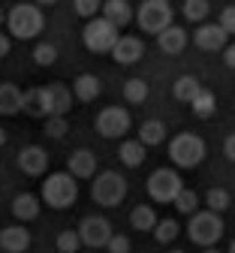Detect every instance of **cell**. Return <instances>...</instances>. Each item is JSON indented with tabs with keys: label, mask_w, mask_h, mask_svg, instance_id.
<instances>
[{
	"label": "cell",
	"mask_w": 235,
	"mask_h": 253,
	"mask_svg": "<svg viewBox=\"0 0 235 253\" xmlns=\"http://www.w3.org/2000/svg\"><path fill=\"white\" fill-rule=\"evenodd\" d=\"M181 187H184V181H181V175L175 169H154L151 178H148V196L154 202L166 205V202L175 199V193Z\"/></svg>",
	"instance_id": "ba28073f"
},
{
	"label": "cell",
	"mask_w": 235,
	"mask_h": 253,
	"mask_svg": "<svg viewBox=\"0 0 235 253\" xmlns=\"http://www.w3.org/2000/svg\"><path fill=\"white\" fill-rule=\"evenodd\" d=\"M57 253H79V247H82V241H79V232L76 229H63L60 235H57Z\"/></svg>",
	"instance_id": "836d02e7"
},
{
	"label": "cell",
	"mask_w": 235,
	"mask_h": 253,
	"mask_svg": "<svg viewBox=\"0 0 235 253\" xmlns=\"http://www.w3.org/2000/svg\"><path fill=\"white\" fill-rule=\"evenodd\" d=\"M18 169H21L24 175H30V178L46 175V169H48V154H46L40 145L21 148V151H18Z\"/></svg>",
	"instance_id": "8fae6325"
},
{
	"label": "cell",
	"mask_w": 235,
	"mask_h": 253,
	"mask_svg": "<svg viewBox=\"0 0 235 253\" xmlns=\"http://www.w3.org/2000/svg\"><path fill=\"white\" fill-rule=\"evenodd\" d=\"M91 199L103 208H115L127 199V178L118 172H99L91 184Z\"/></svg>",
	"instance_id": "277c9868"
},
{
	"label": "cell",
	"mask_w": 235,
	"mask_h": 253,
	"mask_svg": "<svg viewBox=\"0 0 235 253\" xmlns=\"http://www.w3.org/2000/svg\"><path fill=\"white\" fill-rule=\"evenodd\" d=\"M154 238H157V244H169V241H175L178 238V232H181V226H178V220H169V217H157V223H154Z\"/></svg>",
	"instance_id": "4316f807"
},
{
	"label": "cell",
	"mask_w": 235,
	"mask_h": 253,
	"mask_svg": "<svg viewBox=\"0 0 235 253\" xmlns=\"http://www.w3.org/2000/svg\"><path fill=\"white\" fill-rule=\"evenodd\" d=\"M163 3H169V0H163Z\"/></svg>",
	"instance_id": "c3c4849f"
},
{
	"label": "cell",
	"mask_w": 235,
	"mask_h": 253,
	"mask_svg": "<svg viewBox=\"0 0 235 253\" xmlns=\"http://www.w3.org/2000/svg\"><path fill=\"white\" fill-rule=\"evenodd\" d=\"M202 253H220V250H217V247L211 244V247H202Z\"/></svg>",
	"instance_id": "7bdbcfd3"
},
{
	"label": "cell",
	"mask_w": 235,
	"mask_h": 253,
	"mask_svg": "<svg viewBox=\"0 0 235 253\" xmlns=\"http://www.w3.org/2000/svg\"><path fill=\"white\" fill-rule=\"evenodd\" d=\"M54 60H57V48L48 40H43V42L33 45V63H40V67H51Z\"/></svg>",
	"instance_id": "d6a6232c"
},
{
	"label": "cell",
	"mask_w": 235,
	"mask_h": 253,
	"mask_svg": "<svg viewBox=\"0 0 235 253\" xmlns=\"http://www.w3.org/2000/svg\"><path fill=\"white\" fill-rule=\"evenodd\" d=\"M99 9H103V18L112 21L118 30L133 21V9H130L127 0H106V3H99Z\"/></svg>",
	"instance_id": "44dd1931"
},
{
	"label": "cell",
	"mask_w": 235,
	"mask_h": 253,
	"mask_svg": "<svg viewBox=\"0 0 235 253\" xmlns=\"http://www.w3.org/2000/svg\"><path fill=\"white\" fill-rule=\"evenodd\" d=\"M99 3H103V0H76V12L82 18H94L99 12Z\"/></svg>",
	"instance_id": "8d00e7d4"
},
{
	"label": "cell",
	"mask_w": 235,
	"mask_h": 253,
	"mask_svg": "<svg viewBox=\"0 0 235 253\" xmlns=\"http://www.w3.org/2000/svg\"><path fill=\"white\" fill-rule=\"evenodd\" d=\"M3 21H6V12H3V9H0V24H3Z\"/></svg>",
	"instance_id": "f6af8a7d"
},
{
	"label": "cell",
	"mask_w": 235,
	"mask_h": 253,
	"mask_svg": "<svg viewBox=\"0 0 235 253\" xmlns=\"http://www.w3.org/2000/svg\"><path fill=\"white\" fill-rule=\"evenodd\" d=\"M136 21L145 34H160L163 27L172 24V6L163 3V0H145L136 12Z\"/></svg>",
	"instance_id": "9c48e42d"
},
{
	"label": "cell",
	"mask_w": 235,
	"mask_h": 253,
	"mask_svg": "<svg viewBox=\"0 0 235 253\" xmlns=\"http://www.w3.org/2000/svg\"><path fill=\"white\" fill-rule=\"evenodd\" d=\"M3 145H6V130L0 126V148H3Z\"/></svg>",
	"instance_id": "b9f144b4"
},
{
	"label": "cell",
	"mask_w": 235,
	"mask_h": 253,
	"mask_svg": "<svg viewBox=\"0 0 235 253\" xmlns=\"http://www.w3.org/2000/svg\"><path fill=\"white\" fill-rule=\"evenodd\" d=\"M99 93H103V82H99L94 73H82L76 82H73V97L79 103H94Z\"/></svg>",
	"instance_id": "e0dca14e"
},
{
	"label": "cell",
	"mask_w": 235,
	"mask_h": 253,
	"mask_svg": "<svg viewBox=\"0 0 235 253\" xmlns=\"http://www.w3.org/2000/svg\"><path fill=\"white\" fill-rule=\"evenodd\" d=\"M109 54L115 57V63L130 67V63H139V57L145 54V42H142L139 37H118Z\"/></svg>",
	"instance_id": "7c38bea8"
},
{
	"label": "cell",
	"mask_w": 235,
	"mask_h": 253,
	"mask_svg": "<svg viewBox=\"0 0 235 253\" xmlns=\"http://www.w3.org/2000/svg\"><path fill=\"white\" fill-rule=\"evenodd\" d=\"M202 87L193 76H181V79H175V84H172V93H175V100L178 103H190L193 97H196V90Z\"/></svg>",
	"instance_id": "83f0119b"
},
{
	"label": "cell",
	"mask_w": 235,
	"mask_h": 253,
	"mask_svg": "<svg viewBox=\"0 0 235 253\" xmlns=\"http://www.w3.org/2000/svg\"><path fill=\"white\" fill-rule=\"evenodd\" d=\"M94 126H96V133H99V136H106V139H121V136L130 133L133 118H130V112L121 109V106H106L103 112L96 115Z\"/></svg>",
	"instance_id": "52a82bcc"
},
{
	"label": "cell",
	"mask_w": 235,
	"mask_h": 253,
	"mask_svg": "<svg viewBox=\"0 0 235 253\" xmlns=\"http://www.w3.org/2000/svg\"><path fill=\"white\" fill-rule=\"evenodd\" d=\"M66 172H70L76 181H79V178H94V172H96V157H94L88 148L73 151L70 160H66Z\"/></svg>",
	"instance_id": "9a60e30c"
},
{
	"label": "cell",
	"mask_w": 235,
	"mask_h": 253,
	"mask_svg": "<svg viewBox=\"0 0 235 253\" xmlns=\"http://www.w3.org/2000/svg\"><path fill=\"white\" fill-rule=\"evenodd\" d=\"M157 42H160V48H163L166 54H181L184 45H187V30L169 24V27H163L160 34H157Z\"/></svg>",
	"instance_id": "d6986e66"
},
{
	"label": "cell",
	"mask_w": 235,
	"mask_h": 253,
	"mask_svg": "<svg viewBox=\"0 0 235 253\" xmlns=\"http://www.w3.org/2000/svg\"><path fill=\"white\" fill-rule=\"evenodd\" d=\"M184 18L193 21V24H202L205 15H208V0H184Z\"/></svg>",
	"instance_id": "1f68e13d"
},
{
	"label": "cell",
	"mask_w": 235,
	"mask_h": 253,
	"mask_svg": "<svg viewBox=\"0 0 235 253\" xmlns=\"http://www.w3.org/2000/svg\"><path fill=\"white\" fill-rule=\"evenodd\" d=\"M66 130H70V124H66L63 115H48L46 118V136L60 139V136H66Z\"/></svg>",
	"instance_id": "e575fe53"
},
{
	"label": "cell",
	"mask_w": 235,
	"mask_h": 253,
	"mask_svg": "<svg viewBox=\"0 0 235 253\" xmlns=\"http://www.w3.org/2000/svg\"><path fill=\"white\" fill-rule=\"evenodd\" d=\"M223 63L226 67H235V48L232 45H223Z\"/></svg>",
	"instance_id": "ab89813d"
},
{
	"label": "cell",
	"mask_w": 235,
	"mask_h": 253,
	"mask_svg": "<svg viewBox=\"0 0 235 253\" xmlns=\"http://www.w3.org/2000/svg\"><path fill=\"white\" fill-rule=\"evenodd\" d=\"M145 151H148V148H145L139 139H124L121 148H118V157H121L124 166L136 169V166H142V160H145Z\"/></svg>",
	"instance_id": "7402d4cb"
},
{
	"label": "cell",
	"mask_w": 235,
	"mask_h": 253,
	"mask_svg": "<svg viewBox=\"0 0 235 253\" xmlns=\"http://www.w3.org/2000/svg\"><path fill=\"white\" fill-rule=\"evenodd\" d=\"M226 40H229V34L220 27V24H199L196 27V34H193V42L202 48V51H220L223 45H226Z\"/></svg>",
	"instance_id": "4fadbf2b"
},
{
	"label": "cell",
	"mask_w": 235,
	"mask_h": 253,
	"mask_svg": "<svg viewBox=\"0 0 235 253\" xmlns=\"http://www.w3.org/2000/svg\"><path fill=\"white\" fill-rule=\"evenodd\" d=\"M190 217V223H187V238L196 244V247H211V244H217L220 238H223V220H220V214L217 211H193V214H187Z\"/></svg>",
	"instance_id": "3957f363"
},
{
	"label": "cell",
	"mask_w": 235,
	"mask_h": 253,
	"mask_svg": "<svg viewBox=\"0 0 235 253\" xmlns=\"http://www.w3.org/2000/svg\"><path fill=\"white\" fill-rule=\"evenodd\" d=\"M190 106H193V115H196V118H211L214 109H217V97H214L208 87H199L196 97L190 100Z\"/></svg>",
	"instance_id": "d4e9b609"
},
{
	"label": "cell",
	"mask_w": 235,
	"mask_h": 253,
	"mask_svg": "<svg viewBox=\"0 0 235 253\" xmlns=\"http://www.w3.org/2000/svg\"><path fill=\"white\" fill-rule=\"evenodd\" d=\"M6 24H9V37L12 40H37L43 34V27H46V15L33 3H15L6 12Z\"/></svg>",
	"instance_id": "6da1fadb"
},
{
	"label": "cell",
	"mask_w": 235,
	"mask_h": 253,
	"mask_svg": "<svg viewBox=\"0 0 235 253\" xmlns=\"http://www.w3.org/2000/svg\"><path fill=\"white\" fill-rule=\"evenodd\" d=\"M223 154H226V160H235V139L226 136V145H223Z\"/></svg>",
	"instance_id": "60d3db41"
},
{
	"label": "cell",
	"mask_w": 235,
	"mask_h": 253,
	"mask_svg": "<svg viewBox=\"0 0 235 253\" xmlns=\"http://www.w3.org/2000/svg\"><path fill=\"white\" fill-rule=\"evenodd\" d=\"M21 109L30 118H48V97H46V84L43 87H30L21 93Z\"/></svg>",
	"instance_id": "ffe728a7"
},
{
	"label": "cell",
	"mask_w": 235,
	"mask_h": 253,
	"mask_svg": "<svg viewBox=\"0 0 235 253\" xmlns=\"http://www.w3.org/2000/svg\"><path fill=\"white\" fill-rule=\"evenodd\" d=\"M169 253H184V250H169Z\"/></svg>",
	"instance_id": "bcb514c9"
},
{
	"label": "cell",
	"mask_w": 235,
	"mask_h": 253,
	"mask_svg": "<svg viewBox=\"0 0 235 253\" xmlns=\"http://www.w3.org/2000/svg\"><path fill=\"white\" fill-rule=\"evenodd\" d=\"M21 112V87L12 82L0 84V115H18Z\"/></svg>",
	"instance_id": "603a6c76"
},
{
	"label": "cell",
	"mask_w": 235,
	"mask_h": 253,
	"mask_svg": "<svg viewBox=\"0 0 235 253\" xmlns=\"http://www.w3.org/2000/svg\"><path fill=\"white\" fill-rule=\"evenodd\" d=\"M169 160L178 169H193L205 160V142L199 139L196 133H178L169 142Z\"/></svg>",
	"instance_id": "5b68a950"
},
{
	"label": "cell",
	"mask_w": 235,
	"mask_h": 253,
	"mask_svg": "<svg viewBox=\"0 0 235 253\" xmlns=\"http://www.w3.org/2000/svg\"><path fill=\"white\" fill-rule=\"evenodd\" d=\"M229 202H232V196H229V190H223V187H211L208 193H205V208L208 211H226L229 208Z\"/></svg>",
	"instance_id": "f546056e"
},
{
	"label": "cell",
	"mask_w": 235,
	"mask_h": 253,
	"mask_svg": "<svg viewBox=\"0 0 235 253\" xmlns=\"http://www.w3.org/2000/svg\"><path fill=\"white\" fill-rule=\"evenodd\" d=\"M106 250L109 253H130V238L121 235V232H112L109 241H106Z\"/></svg>",
	"instance_id": "d590c367"
},
{
	"label": "cell",
	"mask_w": 235,
	"mask_h": 253,
	"mask_svg": "<svg viewBox=\"0 0 235 253\" xmlns=\"http://www.w3.org/2000/svg\"><path fill=\"white\" fill-rule=\"evenodd\" d=\"M220 27L226 30L229 37L235 34V6H223V12H220Z\"/></svg>",
	"instance_id": "74e56055"
},
{
	"label": "cell",
	"mask_w": 235,
	"mask_h": 253,
	"mask_svg": "<svg viewBox=\"0 0 235 253\" xmlns=\"http://www.w3.org/2000/svg\"><path fill=\"white\" fill-rule=\"evenodd\" d=\"M154 223H157V211L151 208V205H136L130 211V226L136 229V232H151L154 229Z\"/></svg>",
	"instance_id": "cb8c5ba5"
},
{
	"label": "cell",
	"mask_w": 235,
	"mask_h": 253,
	"mask_svg": "<svg viewBox=\"0 0 235 253\" xmlns=\"http://www.w3.org/2000/svg\"><path fill=\"white\" fill-rule=\"evenodd\" d=\"M88 253H96V250H88Z\"/></svg>",
	"instance_id": "7dc6e473"
},
{
	"label": "cell",
	"mask_w": 235,
	"mask_h": 253,
	"mask_svg": "<svg viewBox=\"0 0 235 253\" xmlns=\"http://www.w3.org/2000/svg\"><path fill=\"white\" fill-rule=\"evenodd\" d=\"M9 48H12V37L0 30V57H6V54H9Z\"/></svg>",
	"instance_id": "f35d334b"
},
{
	"label": "cell",
	"mask_w": 235,
	"mask_h": 253,
	"mask_svg": "<svg viewBox=\"0 0 235 253\" xmlns=\"http://www.w3.org/2000/svg\"><path fill=\"white\" fill-rule=\"evenodd\" d=\"M124 97H127V103H133V106L145 103V100H148V82H145V79H127V82H124Z\"/></svg>",
	"instance_id": "f1b7e54d"
},
{
	"label": "cell",
	"mask_w": 235,
	"mask_h": 253,
	"mask_svg": "<svg viewBox=\"0 0 235 253\" xmlns=\"http://www.w3.org/2000/svg\"><path fill=\"white\" fill-rule=\"evenodd\" d=\"M172 205H175L181 214H193V211L199 208V196H196V190H190V187H181L178 193H175V199H172Z\"/></svg>",
	"instance_id": "4dcf8cb0"
},
{
	"label": "cell",
	"mask_w": 235,
	"mask_h": 253,
	"mask_svg": "<svg viewBox=\"0 0 235 253\" xmlns=\"http://www.w3.org/2000/svg\"><path fill=\"white\" fill-rule=\"evenodd\" d=\"M79 232V241L88 247V250H103L109 235H112V223L103 217V214H91L82 220V226L76 229Z\"/></svg>",
	"instance_id": "30bf717a"
},
{
	"label": "cell",
	"mask_w": 235,
	"mask_h": 253,
	"mask_svg": "<svg viewBox=\"0 0 235 253\" xmlns=\"http://www.w3.org/2000/svg\"><path fill=\"white\" fill-rule=\"evenodd\" d=\"M27 247H30V232H27L24 223L0 229V250L3 253H24Z\"/></svg>",
	"instance_id": "5bb4252c"
},
{
	"label": "cell",
	"mask_w": 235,
	"mask_h": 253,
	"mask_svg": "<svg viewBox=\"0 0 235 253\" xmlns=\"http://www.w3.org/2000/svg\"><path fill=\"white\" fill-rule=\"evenodd\" d=\"M118 37H121L118 27H115L112 21H106L103 15H99V18H88V24H85V30H82L85 48L94 51V54H109Z\"/></svg>",
	"instance_id": "8992f818"
},
{
	"label": "cell",
	"mask_w": 235,
	"mask_h": 253,
	"mask_svg": "<svg viewBox=\"0 0 235 253\" xmlns=\"http://www.w3.org/2000/svg\"><path fill=\"white\" fill-rule=\"evenodd\" d=\"M46 97H48V115H66L73 106V90L60 82L46 84Z\"/></svg>",
	"instance_id": "2e32d148"
},
{
	"label": "cell",
	"mask_w": 235,
	"mask_h": 253,
	"mask_svg": "<svg viewBox=\"0 0 235 253\" xmlns=\"http://www.w3.org/2000/svg\"><path fill=\"white\" fill-rule=\"evenodd\" d=\"M163 139H166L163 121H142V126H139V142H142L145 148H154V145H160Z\"/></svg>",
	"instance_id": "484cf974"
},
{
	"label": "cell",
	"mask_w": 235,
	"mask_h": 253,
	"mask_svg": "<svg viewBox=\"0 0 235 253\" xmlns=\"http://www.w3.org/2000/svg\"><path fill=\"white\" fill-rule=\"evenodd\" d=\"M40 208H43V202H40V196H33V193H18L12 199V217L21 220V223L37 220L40 217Z\"/></svg>",
	"instance_id": "ac0fdd59"
},
{
	"label": "cell",
	"mask_w": 235,
	"mask_h": 253,
	"mask_svg": "<svg viewBox=\"0 0 235 253\" xmlns=\"http://www.w3.org/2000/svg\"><path fill=\"white\" fill-rule=\"evenodd\" d=\"M37 3H43V6H48V3H57V0H37Z\"/></svg>",
	"instance_id": "ee69618b"
},
{
	"label": "cell",
	"mask_w": 235,
	"mask_h": 253,
	"mask_svg": "<svg viewBox=\"0 0 235 253\" xmlns=\"http://www.w3.org/2000/svg\"><path fill=\"white\" fill-rule=\"evenodd\" d=\"M79 199V184L70 172H54L43 181V193H40V202H46L48 208H70L76 205Z\"/></svg>",
	"instance_id": "7a4b0ae2"
}]
</instances>
